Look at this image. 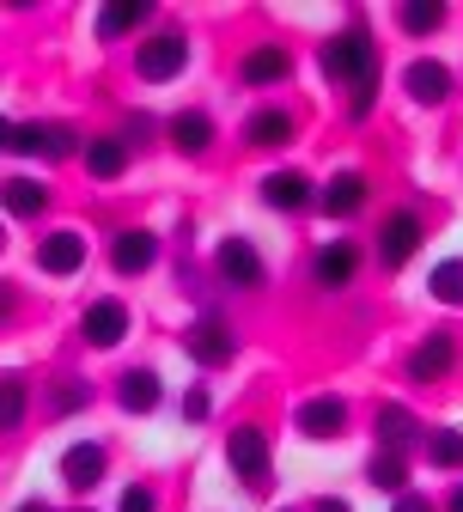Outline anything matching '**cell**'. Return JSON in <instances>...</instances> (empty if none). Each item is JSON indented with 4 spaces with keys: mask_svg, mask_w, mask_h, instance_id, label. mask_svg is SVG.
Returning <instances> with one entry per match:
<instances>
[{
    "mask_svg": "<svg viewBox=\"0 0 463 512\" xmlns=\"http://www.w3.org/2000/svg\"><path fill=\"white\" fill-rule=\"evenodd\" d=\"M323 74H329V80H348V86H372V80H378L372 31H366V25H348L342 37H329V43H323Z\"/></svg>",
    "mask_w": 463,
    "mask_h": 512,
    "instance_id": "6da1fadb",
    "label": "cell"
},
{
    "mask_svg": "<svg viewBox=\"0 0 463 512\" xmlns=\"http://www.w3.org/2000/svg\"><path fill=\"white\" fill-rule=\"evenodd\" d=\"M226 464L238 470L250 494H269V439H262V427H238L226 439Z\"/></svg>",
    "mask_w": 463,
    "mask_h": 512,
    "instance_id": "7a4b0ae2",
    "label": "cell"
},
{
    "mask_svg": "<svg viewBox=\"0 0 463 512\" xmlns=\"http://www.w3.org/2000/svg\"><path fill=\"white\" fill-rule=\"evenodd\" d=\"M135 68H141V80H153V86H165V80H177V74L189 68V43H183L177 31H165V37H153V43H141V55H135Z\"/></svg>",
    "mask_w": 463,
    "mask_h": 512,
    "instance_id": "3957f363",
    "label": "cell"
},
{
    "mask_svg": "<svg viewBox=\"0 0 463 512\" xmlns=\"http://www.w3.org/2000/svg\"><path fill=\"white\" fill-rule=\"evenodd\" d=\"M183 348L195 354V366H232V354H238V336H232V324L226 317H202L189 336H183Z\"/></svg>",
    "mask_w": 463,
    "mask_h": 512,
    "instance_id": "277c9868",
    "label": "cell"
},
{
    "mask_svg": "<svg viewBox=\"0 0 463 512\" xmlns=\"http://www.w3.org/2000/svg\"><path fill=\"white\" fill-rule=\"evenodd\" d=\"M80 141L68 135L61 122H19L13 128V153H25V159H68Z\"/></svg>",
    "mask_w": 463,
    "mask_h": 512,
    "instance_id": "5b68a950",
    "label": "cell"
},
{
    "mask_svg": "<svg viewBox=\"0 0 463 512\" xmlns=\"http://www.w3.org/2000/svg\"><path fill=\"white\" fill-rule=\"evenodd\" d=\"M37 269L43 275H74V269H86V238L80 232H49L37 244Z\"/></svg>",
    "mask_w": 463,
    "mask_h": 512,
    "instance_id": "8992f818",
    "label": "cell"
},
{
    "mask_svg": "<svg viewBox=\"0 0 463 512\" xmlns=\"http://www.w3.org/2000/svg\"><path fill=\"white\" fill-rule=\"evenodd\" d=\"M415 244H421V220H415V214H390V220H384V232H378V256H384V269H403L409 256H415Z\"/></svg>",
    "mask_w": 463,
    "mask_h": 512,
    "instance_id": "52a82bcc",
    "label": "cell"
},
{
    "mask_svg": "<svg viewBox=\"0 0 463 512\" xmlns=\"http://www.w3.org/2000/svg\"><path fill=\"white\" fill-rule=\"evenodd\" d=\"M451 360H457V342H451L445 330H433V336L409 354V378H415V384H433V378L451 372Z\"/></svg>",
    "mask_w": 463,
    "mask_h": 512,
    "instance_id": "ba28073f",
    "label": "cell"
},
{
    "mask_svg": "<svg viewBox=\"0 0 463 512\" xmlns=\"http://www.w3.org/2000/svg\"><path fill=\"white\" fill-rule=\"evenodd\" d=\"M348 427V403L342 397H311L305 409H299V433L305 439H336Z\"/></svg>",
    "mask_w": 463,
    "mask_h": 512,
    "instance_id": "9c48e42d",
    "label": "cell"
},
{
    "mask_svg": "<svg viewBox=\"0 0 463 512\" xmlns=\"http://www.w3.org/2000/svg\"><path fill=\"white\" fill-rule=\"evenodd\" d=\"M153 256H159V238H153V232H122V238L110 244L116 275H147V269H153Z\"/></svg>",
    "mask_w": 463,
    "mask_h": 512,
    "instance_id": "30bf717a",
    "label": "cell"
},
{
    "mask_svg": "<svg viewBox=\"0 0 463 512\" xmlns=\"http://www.w3.org/2000/svg\"><path fill=\"white\" fill-rule=\"evenodd\" d=\"M214 263H220V275H226L232 287H262V256H256L244 238H226Z\"/></svg>",
    "mask_w": 463,
    "mask_h": 512,
    "instance_id": "8fae6325",
    "label": "cell"
},
{
    "mask_svg": "<svg viewBox=\"0 0 463 512\" xmlns=\"http://www.w3.org/2000/svg\"><path fill=\"white\" fill-rule=\"evenodd\" d=\"M80 330H86L92 348H116V342L128 336V311H122L116 299H98V305L86 311V324H80Z\"/></svg>",
    "mask_w": 463,
    "mask_h": 512,
    "instance_id": "7c38bea8",
    "label": "cell"
},
{
    "mask_svg": "<svg viewBox=\"0 0 463 512\" xmlns=\"http://www.w3.org/2000/svg\"><path fill=\"white\" fill-rule=\"evenodd\" d=\"M354 269H360V250H354V244H323V250H317V263H311L317 287H348Z\"/></svg>",
    "mask_w": 463,
    "mask_h": 512,
    "instance_id": "4fadbf2b",
    "label": "cell"
},
{
    "mask_svg": "<svg viewBox=\"0 0 463 512\" xmlns=\"http://www.w3.org/2000/svg\"><path fill=\"white\" fill-rule=\"evenodd\" d=\"M61 476H68V488H98L104 482V445H68L61 452Z\"/></svg>",
    "mask_w": 463,
    "mask_h": 512,
    "instance_id": "5bb4252c",
    "label": "cell"
},
{
    "mask_svg": "<svg viewBox=\"0 0 463 512\" xmlns=\"http://www.w3.org/2000/svg\"><path fill=\"white\" fill-rule=\"evenodd\" d=\"M360 208H366V177H360V171L329 177V189H323V214L348 220V214H360Z\"/></svg>",
    "mask_w": 463,
    "mask_h": 512,
    "instance_id": "9a60e30c",
    "label": "cell"
},
{
    "mask_svg": "<svg viewBox=\"0 0 463 512\" xmlns=\"http://www.w3.org/2000/svg\"><path fill=\"white\" fill-rule=\"evenodd\" d=\"M287 74H293V55L275 49V43H262V49L244 55V80H250V86H275V80H287Z\"/></svg>",
    "mask_w": 463,
    "mask_h": 512,
    "instance_id": "2e32d148",
    "label": "cell"
},
{
    "mask_svg": "<svg viewBox=\"0 0 463 512\" xmlns=\"http://www.w3.org/2000/svg\"><path fill=\"white\" fill-rule=\"evenodd\" d=\"M378 439H384V452H409V445L421 439V427H415V415L403 403H384L378 409Z\"/></svg>",
    "mask_w": 463,
    "mask_h": 512,
    "instance_id": "e0dca14e",
    "label": "cell"
},
{
    "mask_svg": "<svg viewBox=\"0 0 463 512\" xmlns=\"http://www.w3.org/2000/svg\"><path fill=\"white\" fill-rule=\"evenodd\" d=\"M403 80H409V98H415V104H445V98H451V74L439 68V61H415Z\"/></svg>",
    "mask_w": 463,
    "mask_h": 512,
    "instance_id": "ac0fdd59",
    "label": "cell"
},
{
    "mask_svg": "<svg viewBox=\"0 0 463 512\" xmlns=\"http://www.w3.org/2000/svg\"><path fill=\"white\" fill-rule=\"evenodd\" d=\"M171 147H177V153H208V147H214V122H208L202 110L171 116Z\"/></svg>",
    "mask_w": 463,
    "mask_h": 512,
    "instance_id": "d6986e66",
    "label": "cell"
},
{
    "mask_svg": "<svg viewBox=\"0 0 463 512\" xmlns=\"http://www.w3.org/2000/svg\"><path fill=\"white\" fill-rule=\"evenodd\" d=\"M147 19H153V7H147V0H110V7L98 13V37L110 43V37L135 31V25H147Z\"/></svg>",
    "mask_w": 463,
    "mask_h": 512,
    "instance_id": "ffe728a7",
    "label": "cell"
},
{
    "mask_svg": "<svg viewBox=\"0 0 463 512\" xmlns=\"http://www.w3.org/2000/svg\"><path fill=\"white\" fill-rule=\"evenodd\" d=\"M262 202L281 208V214H293V208H305V202H311V183H305L299 171H275L269 183H262Z\"/></svg>",
    "mask_w": 463,
    "mask_h": 512,
    "instance_id": "44dd1931",
    "label": "cell"
},
{
    "mask_svg": "<svg viewBox=\"0 0 463 512\" xmlns=\"http://www.w3.org/2000/svg\"><path fill=\"white\" fill-rule=\"evenodd\" d=\"M0 196H7V214H19V220H37V214L49 208V189H43L37 177H7V189H0Z\"/></svg>",
    "mask_w": 463,
    "mask_h": 512,
    "instance_id": "7402d4cb",
    "label": "cell"
},
{
    "mask_svg": "<svg viewBox=\"0 0 463 512\" xmlns=\"http://www.w3.org/2000/svg\"><path fill=\"white\" fill-rule=\"evenodd\" d=\"M116 397H122L128 415H147V409H159V378H153V372H128Z\"/></svg>",
    "mask_w": 463,
    "mask_h": 512,
    "instance_id": "603a6c76",
    "label": "cell"
},
{
    "mask_svg": "<svg viewBox=\"0 0 463 512\" xmlns=\"http://www.w3.org/2000/svg\"><path fill=\"white\" fill-rule=\"evenodd\" d=\"M366 482H372V488H390V494H409V464H403V452H378V458L366 464Z\"/></svg>",
    "mask_w": 463,
    "mask_h": 512,
    "instance_id": "cb8c5ba5",
    "label": "cell"
},
{
    "mask_svg": "<svg viewBox=\"0 0 463 512\" xmlns=\"http://www.w3.org/2000/svg\"><path fill=\"white\" fill-rule=\"evenodd\" d=\"M250 141H256V147H287V141H293V116H287V110L250 116Z\"/></svg>",
    "mask_w": 463,
    "mask_h": 512,
    "instance_id": "d4e9b609",
    "label": "cell"
},
{
    "mask_svg": "<svg viewBox=\"0 0 463 512\" xmlns=\"http://www.w3.org/2000/svg\"><path fill=\"white\" fill-rule=\"evenodd\" d=\"M122 165H128V147L122 141H92L86 147V171L92 177H122Z\"/></svg>",
    "mask_w": 463,
    "mask_h": 512,
    "instance_id": "484cf974",
    "label": "cell"
},
{
    "mask_svg": "<svg viewBox=\"0 0 463 512\" xmlns=\"http://www.w3.org/2000/svg\"><path fill=\"white\" fill-rule=\"evenodd\" d=\"M427 458H433L439 470H463V433H451V427L427 433Z\"/></svg>",
    "mask_w": 463,
    "mask_h": 512,
    "instance_id": "4316f807",
    "label": "cell"
},
{
    "mask_svg": "<svg viewBox=\"0 0 463 512\" xmlns=\"http://www.w3.org/2000/svg\"><path fill=\"white\" fill-rule=\"evenodd\" d=\"M427 287H433V299H445V305H463V256H451V263H439Z\"/></svg>",
    "mask_w": 463,
    "mask_h": 512,
    "instance_id": "83f0119b",
    "label": "cell"
},
{
    "mask_svg": "<svg viewBox=\"0 0 463 512\" xmlns=\"http://www.w3.org/2000/svg\"><path fill=\"white\" fill-rule=\"evenodd\" d=\"M25 403H31L25 384H19V378H0V433H13V427L25 421Z\"/></svg>",
    "mask_w": 463,
    "mask_h": 512,
    "instance_id": "f1b7e54d",
    "label": "cell"
},
{
    "mask_svg": "<svg viewBox=\"0 0 463 512\" xmlns=\"http://www.w3.org/2000/svg\"><path fill=\"white\" fill-rule=\"evenodd\" d=\"M439 25H445V7H439V0H409V7H403V31L427 37V31H439Z\"/></svg>",
    "mask_w": 463,
    "mask_h": 512,
    "instance_id": "f546056e",
    "label": "cell"
},
{
    "mask_svg": "<svg viewBox=\"0 0 463 512\" xmlns=\"http://www.w3.org/2000/svg\"><path fill=\"white\" fill-rule=\"evenodd\" d=\"M122 512H159L153 488H122Z\"/></svg>",
    "mask_w": 463,
    "mask_h": 512,
    "instance_id": "4dcf8cb0",
    "label": "cell"
},
{
    "mask_svg": "<svg viewBox=\"0 0 463 512\" xmlns=\"http://www.w3.org/2000/svg\"><path fill=\"white\" fill-rule=\"evenodd\" d=\"M86 403V384H61V397H55V409L68 415V409H80Z\"/></svg>",
    "mask_w": 463,
    "mask_h": 512,
    "instance_id": "1f68e13d",
    "label": "cell"
},
{
    "mask_svg": "<svg viewBox=\"0 0 463 512\" xmlns=\"http://www.w3.org/2000/svg\"><path fill=\"white\" fill-rule=\"evenodd\" d=\"M183 415H189V421H208V391H189V397H183Z\"/></svg>",
    "mask_w": 463,
    "mask_h": 512,
    "instance_id": "d6a6232c",
    "label": "cell"
},
{
    "mask_svg": "<svg viewBox=\"0 0 463 512\" xmlns=\"http://www.w3.org/2000/svg\"><path fill=\"white\" fill-rule=\"evenodd\" d=\"M372 98H378V80H372V86H354V104H348V110H354V116H366V110H372Z\"/></svg>",
    "mask_w": 463,
    "mask_h": 512,
    "instance_id": "836d02e7",
    "label": "cell"
},
{
    "mask_svg": "<svg viewBox=\"0 0 463 512\" xmlns=\"http://www.w3.org/2000/svg\"><path fill=\"white\" fill-rule=\"evenodd\" d=\"M396 512H433L427 494H396Z\"/></svg>",
    "mask_w": 463,
    "mask_h": 512,
    "instance_id": "e575fe53",
    "label": "cell"
},
{
    "mask_svg": "<svg viewBox=\"0 0 463 512\" xmlns=\"http://www.w3.org/2000/svg\"><path fill=\"white\" fill-rule=\"evenodd\" d=\"M7 147H13V122H7V116H0V153H7Z\"/></svg>",
    "mask_w": 463,
    "mask_h": 512,
    "instance_id": "d590c367",
    "label": "cell"
},
{
    "mask_svg": "<svg viewBox=\"0 0 463 512\" xmlns=\"http://www.w3.org/2000/svg\"><path fill=\"white\" fill-rule=\"evenodd\" d=\"M317 512H348V500H317Z\"/></svg>",
    "mask_w": 463,
    "mask_h": 512,
    "instance_id": "8d00e7d4",
    "label": "cell"
},
{
    "mask_svg": "<svg viewBox=\"0 0 463 512\" xmlns=\"http://www.w3.org/2000/svg\"><path fill=\"white\" fill-rule=\"evenodd\" d=\"M7 311H13V293H7V287H0V317H7Z\"/></svg>",
    "mask_w": 463,
    "mask_h": 512,
    "instance_id": "74e56055",
    "label": "cell"
},
{
    "mask_svg": "<svg viewBox=\"0 0 463 512\" xmlns=\"http://www.w3.org/2000/svg\"><path fill=\"white\" fill-rule=\"evenodd\" d=\"M19 512H49V506H43V500H25V506H19Z\"/></svg>",
    "mask_w": 463,
    "mask_h": 512,
    "instance_id": "f35d334b",
    "label": "cell"
},
{
    "mask_svg": "<svg viewBox=\"0 0 463 512\" xmlns=\"http://www.w3.org/2000/svg\"><path fill=\"white\" fill-rule=\"evenodd\" d=\"M451 512H463V488H457V494H451Z\"/></svg>",
    "mask_w": 463,
    "mask_h": 512,
    "instance_id": "ab89813d",
    "label": "cell"
}]
</instances>
